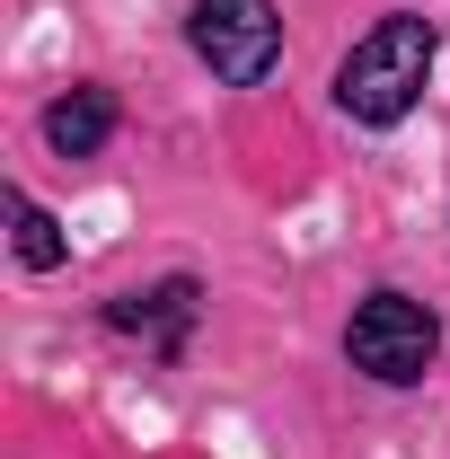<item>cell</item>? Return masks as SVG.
<instances>
[{
  "label": "cell",
  "instance_id": "1",
  "mask_svg": "<svg viewBox=\"0 0 450 459\" xmlns=\"http://www.w3.org/2000/svg\"><path fill=\"white\" fill-rule=\"evenodd\" d=\"M433 62H442V27L415 18V9H397V18H380L371 36H353V54L336 62V107H344V124H362V133H397L406 115L424 107Z\"/></svg>",
  "mask_w": 450,
  "mask_h": 459
},
{
  "label": "cell",
  "instance_id": "5",
  "mask_svg": "<svg viewBox=\"0 0 450 459\" xmlns=\"http://www.w3.org/2000/svg\"><path fill=\"white\" fill-rule=\"evenodd\" d=\"M115 124H124L115 89L107 80H80V89H62L54 107H45V151H54V160H98L115 142Z\"/></svg>",
  "mask_w": 450,
  "mask_h": 459
},
{
  "label": "cell",
  "instance_id": "2",
  "mask_svg": "<svg viewBox=\"0 0 450 459\" xmlns=\"http://www.w3.org/2000/svg\"><path fill=\"white\" fill-rule=\"evenodd\" d=\"M344 362L362 371V380H380V389H415L433 362H442V318H433V300H415V291H362L353 300V318H344Z\"/></svg>",
  "mask_w": 450,
  "mask_h": 459
},
{
  "label": "cell",
  "instance_id": "4",
  "mask_svg": "<svg viewBox=\"0 0 450 459\" xmlns=\"http://www.w3.org/2000/svg\"><path fill=\"white\" fill-rule=\"evenodd\" d=\"M98 318H107V336L142 344L151 362H177L195 344V318H203V283L195 274H160V283H142V291H115Z\"/></svg>",
  "mask_w": 450,
  "mask_h": 459
},
{
  "label": "cell",
  "instance_id": "6",
  "mask_svg": "<svg viewBox=\"0 0 450 459\" xmlns=\"http://www.w3.org/2000/svg\"><path fill=\"white\" fill-rule=\"evenodd\" d=\"M9 247H18V265H27V274H62V256H71L62 221L27 195V186H9Z\"/></svg>",
  "mask_w": 450,
  "mask_h": 459
},
{
  "label": "cell",
  "instance_id": "3",
  "mask_svg": "<svg viewBox=\"0 0 450 459\" xmlns=\"http://www.w3.org/2000/svg\"><path fill=\"white\" fill-rule=\"evenodd\" d=\"M186 45L221 89H265L282 71V9L274 0H195Z\"/></svg>",
  "mask_w": 450,
  "mask_h": 459
}]
</instances>
